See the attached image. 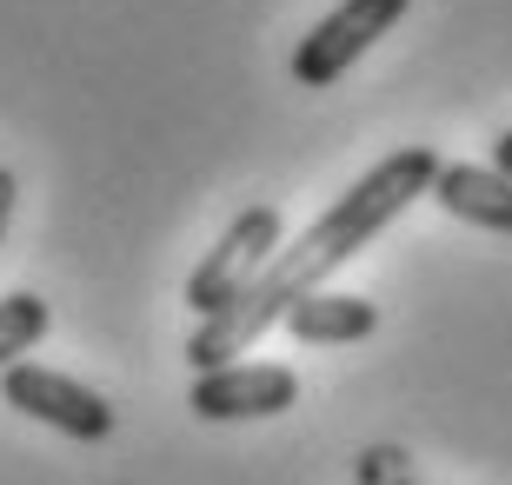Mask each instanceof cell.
<instances>
[{
	"instance_id": "obj_1",
	"label": "cell",
	"mask_w": 512,
	"mask_h": 485,
	"mask_svg": "<svg viewBox=\"0 0 512 485\" xmlns=\"http://www.w3.org/2000/svg\"><path fill=\"white\" fill-rule=\"evenodd\" d=\"M433 173H439V153L433 147H399V153H386L373 173H360V180L326 206L320 220L306 226L300 240L280 246V253L260 266V280H253L247 293H233L220 313H207L200 326H193L187 366H193V373H213V366H227L233 353L260 346V339L280 326V313L293 306V299L313 293V286H326L346 260H353V253H360V246L380 240L406 206L426 200Z\"/></svg>"
},
{
	"instance_id": "obj_2",
	"label": "cell",
	"mask_w": 512,
	"mask_h": 485,
	"mask_svg": "<svg viewBox=\"0 0 512 485\" xmlns=\"http://www.w3.org/2000/svg\"><path fill=\"white\" fill-rule=\"evenodd\" d=\"M286 246V220H280V206H247V213H240V220L227 226V233H220V246H213L207 260L193 266V280H187V306L200 319L207 313H220V306H227L233 293H247L253 280H260V266L273 260V253H280Z\"/></svg>"
},
{
	"instance_id": "obj_3",
	"label": "cell",
	"mask_w": 512,
	"mask_h": 485,
	"mask_svg": "<svg viewBox=\"0 0 512 485\" xmlns=\"http://www.w3.org/2000/svg\"><path fill=\"white\" fill-rule=\"evenodd\" d=\"M0 392H7V406H14V412H27V419H40V426L67 432V439H87V446L114 439V406H107L94 386L54 373V366H27V359H14V366L0 373Z\"/></svg>"
},
{
	"instance_id": "obj_4",
	"label": "cell",
	"mask_w": 512,
	"mask_h": 485,
	"mask_svg": "<svg viewBox=\"0 0 512 485\" xmlns=\"http://www.w3.org/2000/svg\"><path fill=\"white\" fill-rule=\"evenodd\" d=\"M399 20H406V0H340V7L293 47V80H300V87H333L373 40L393 34Z\"/></svg>"
},
{
	"instance_id": "obj_5",
	"label": "cell",
	"mask_w": 512,
	"mask_h": 485,
	"mask_svg": "<svg viewBox=\"0 0 512 485\" xmlns=\"http://www.w3.org/2000/svg\"><path fill=\"white\" fill-rule=\"evenodd\" d=\"M300 399V379L293 366H273V359H227L213 373H193L187 406L200 419H280L286 406Z\"/></svg>"
},
{
	"instance_id": "obj_6",
	"label": "cell",
	"mask_w": 512,
	"mask_h": 485,
	"mask_svg": "<svg viewBox=\"0 0 512 485\" xmlns=\"http://www.w3.org/2000/svg\"><path fill=\"white\" fill-rule=\"evenodd\" d=\"M280 326L300 339V346H353V339L380 333V306H373V299H353V293H326V286H313V293H300L280 313Z\"/></svg>"
},
{
	"instance_id": "obj_7",
	"label": "cell",
	"mask_w": 512,
	"mask_h": 485,
	"mask_svg": "<svg viewBox=\"0 0 512 485\" xmlns=\"http://www.w3.org/2000/svg\"><path fill=\"white\" fill-rule=\"evenodd\" d=\"M426 193H433L453 220L486 226V233H512V180L499 167H446V160H439Z\"/></svg>"
},
{
	"instance_id": "obj_8",
	"label": "cell",
	"mask_w": 512,
	"mask_h": 485,
	"mask_svg": "<svg viewBox=\"0 0 512 485\" xmlns=\"http://www.w3.org/2000/svg\"><path fill=\"white\" fill-rule=\"evenodd\" d=\"M47 339V299L40 293H0V373L20 353H34Z\"/></svg>"
},
{
	"instance_id": "obj_9",
	"label": "cell",
	"mask_w": 512,
	"mask_h": 485,
	"mask_svg": "<svg viewBox=\"0 0 512 485\" xmlns=\"http://www.w3.org/2000/svg\"><path fill=\"white\" fill-rule=\"evenodd\" d=\"M14 200H20V180H14V167H0V240L14 226Z\"/></svg>"
},
{
	"instance_id": "obj_10",
	"label": "cell",
	"mask_w": 512,
	"mask_h": 485,
	"mask_svg": "<svg viewBox=\"0 0 512 485\" xmlns=\"http://www.w3.org/2000/svg\"><path fill=\"white\" fill-rule=\"evenodd\" d=\"M493 167H499V173H506V180H512V127H506V133H499V140H493Z\"/></svg>"
}]
</instances>
